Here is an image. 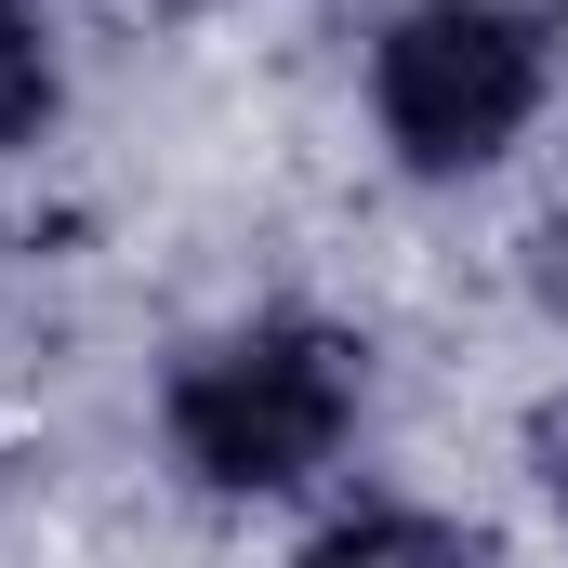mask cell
Wrapping results in <instances>:
<instances>
[{"mask_svg": "<svg viewBox=\"0 0 568 568\" xmlns=\"http://www.w3.org/2000/svg\"><path fill=\"white\" fill-rule=\"evenodd\" d=\"M357 424V344L317 331V317H265L212 357L172 371V463L225 503L252 489H304Z\"/></svg>", "mask_w": 568, "mask_h": 568, "instance_id": "6da1fadb", "label": "cell"}, {"mask_svg": "<svg viewBox=\"0 0 568 568\" xmlns=\"http://www.w3.org/2000/svg\"><path fill=\"white\" fill-rule=\"evenodd\" d=\"M542 80H556V53L503 0H410L371 53V106L410 172H489L542 120Z\"/></svg>", "mask_w": 568, "mask_h": 568, "instance_id": "7a4b0ae2", "label": "cell"}, {"mask_svg": "<svg viewBox=\"0 0 568 568\" xmlns=\"http://www.w3.org/2000/svg\"><path fill=\"white\" fill-rule=\"evenodd\" d=\"M40 120H53V40L27 0H0V145H27Z\"/></svg>", "mask_w": 568, "mask_h": 568, "instance_id": "3957f363", "label": "cell"}, {"mask_svg": "<svg viewBox=\"0 0 568 568\" xmlns=\"http://www.w3.org/2000/svg\"><path fill=\"white\" fill-rule=\"evenodd\" d=\"M317 556H476V529H449V516H331Z\"/></svg>", "mask_w": 568, "mask_h": 568, "instance_id": "277c9868", "label": "cell"}, {"mask_svg": "<svg viewBox=\"0 0 568 568\" xmlns=\"http://www.w3.org/2000/svg\"><path fill=\"white\" fill-rule=\"evenodd\" d=\"M529 449H542V489H556V503H568V397H556V410H542V424H529Z\"/></svg>", "mask_w": 568, "mask_h": 568, "instance_id": "5b68a950", "label": "cell"}]
</instances>
